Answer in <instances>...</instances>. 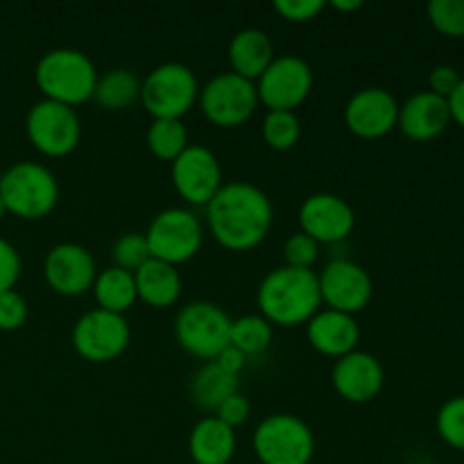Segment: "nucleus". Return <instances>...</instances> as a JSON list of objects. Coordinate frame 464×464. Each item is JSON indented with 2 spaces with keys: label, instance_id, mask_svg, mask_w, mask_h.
Returning <instances> with one entry per match:
<instances>
[{
  "label": "nucleus",
  "instance_id": "1",
  "mask_svg": "<svg viewBox=\"0 0 464 464\" xmlns=\"http://www.w3.org/2000/svg\"><path fill=\"white\" fill-rule=\"evenodd\" d=\"M272 208L263 188L249 181L222 184L216 198L207 204V222L213 238L231 252L254 249L270 234Z\"/></svg>",
  "mask_w": 464,
  "mask_h": 464
},
{
  "label": "nucleus",
  "instance_id": "2",
  "mask_svg": "<svg viewBox=\"0 0 464 464\" xmlns=\"http://www.w3.org/2000/svg\"><path fill=\"white\" fill-rule=\"evenodd\" d=\"M261 315L270 324L299 326L320 311L322 295L317 272L281 266L263 276L256 293Z\"/></svg>",
  "mask_w": 464,
  "mask_h": 464
},
{
  "label": "nucleus",
  "instance_id": "3",
  "mask_svg": "<svg viewBox=\"0 0 464 464\" xmlns=\"http://www.w3.org/2000/svg\"><path fill=\"white\" fill-rule=\"evenodd\" d=\"M98 77L95 63L91 62L89 54L75 48L48 50L34 68L36 86L44 98L68 104V107L93 98Z\"/></svg>",
  "mask_w": 464,
  "mask_h": 464
},
{
  "label": "nucleus",
  "instance_id": "4",
  "mask_svg": "<svg viewBox=\"0 0 464 464\" xmlns=\"http://www.w3.org/2000/svg\"><path fill=\"white\" fill-rule=\"evenodd\" d=\"M0 198L7 213H14L23 220H39L57 207L59 181L44 163L16 161L3 170Z\"/></svg>",
  "mask_w": 464,
  "mask_h": 464
},
{
  "label": "nucleus",
  "instance_id": "5",
  "mask_svg": "<svg viewBox=\"0 0 464 464\" xmlns=\"http://www.w3.org/2000/svg\"><path fill=\"white\" fill-rule=\"evenodd\" d=\"M252 444L261 464H311L315 456L311 426L288 412L266 417L254 430Z\"/></svg>",
  "mask_w": 464,
  "mask_h": 464
},
{
  "label": "nucleus",
  "instance_id": "6",
  "mask_svg": "<svg viewBox=\"0 0 464 464\" xmlns=\"http://www.w3.org/2000/svg\"><path fill=\"white\" fill-rule=\"evenodd\" d=\"M199 98V82L186 63L154 66L140 82V102L152 118H184Z\"/></svg>",
  "mask_w": 464,
  "mask_h": 464
},
{
  "label": "nucleus",
  "instance_id": "7",
  "mask_svg": "<svg viewBox=\"0 0 464 464\" xmlns=\"http://www.w3.org/2000/svg\"><path fill=\"white\" fill-rule=\"evenodd\" d=\"M231 317L213 302L186 304L175 317V335L195 358L216 361L231 344Z\"/></svg>",
  "mask_w": 464,
  "mask_h": 464
},
{
  "label": "nucleus",
  "instance_id": "8",
  "mask_svg": "<svg viewBox=\"0 0 464 464\" xmlns=\"http://www.w3.org/2000/svg\"><path fill=\"white\" fill-rule=\"evenodd\" d=\"M150 258L181 266L199 252L204 243V227L188 208H163L150 222L145 231Z\"/></svg>",
  "mask_w": 464,
  "mask_h": 464
},
{
  "label": "nucleus",
  "instance_id": "9",
  "mask_svg": "<svg viewBox=\"0 0 464 464\" xmlns=\"http://www.w3.org/2000/svg\"><path fill=\"white\" fill-rule=\"evenodd\" d=\"M199 109L218 127H236L254 116L258 107L256 82L236 72H218L199 89Z\"/></svg>",
  "mask_w": 464,
  "mask_h": 464
},
{
  "label": "nucleus",
  "instance_id": "10",
  "mask_svg": "<svg viewBox=\"0 0 464 464\" xmlns=\"http://www.w3.org/2000/svg\"><path fill=\"white\" fill-rule=\"evenodd\" d=\"M27 139L45 157H66L77 148L82 136V122L75 107L39 100L32 104L25 118Z\"/></svg>",
  "mask_w": 464,
  "mask_h": 464
},
{
  "label": "nucleus",
  "instance_id": "11",
  "mask_svg": "<svg viewBox=\"0 0 464 464\" xmlns=\"http://www.w3.org/2000/svg\"><path fill=\"white\" fill-rule=\"evenodd\" d=\"M313 91V68L297 54H281L272 59L256 80L258 102L270 111H293Z\"/></svg>",
  "mask_w": 464,
  "mask_h": 464
},
{
  "label": "nucleus",
  "instance_id": "12",
  "mask_svg": "<svg viewBox=\"0 0 464 464\" xmlns=\"http://www.w3.org/2000/svg\"><path fill=\"white\" fill-rule=\"evenodd\" d=\"M130 338L131 331L125 315L102 308L84 313L72 326V347L89 362L116 361L127 349Z\"/></svg>",
  "mask_w": 464,
  "mask_h": 464
},
{
  "label": "nucleus",
  "instance_id": "13",
  "mask_svg": "<svg viewBox=\"0 0 464 464\" xmlns=\"http://www.w3.org/2000/svg\"><path fill=\"white\" fill-rule=\"evenodd\" d=\"M172 186L195 207H207L222 188V168L207 145H188L172 161Z\"/></svg>",
  "mask_w": 464,
  "mask_h": 464
},
{
  "label": "nucleus",
  "instance_id": "14",
  "mask_svg": "<svg viewBox=\"0 0 464 464\" xmlns=\"http://www.w3.org/2000/svg\"><path fill=\"white\" fill-rule=\"evenodd\" d=\"M317 279H320V295L326 308L347 313V315L361 313L374 295L370 272L349 258L329 261Z\"/></svg>",
  "mask_w": 464,
  "mask_h": 464
},
{
  "label": "nucleus",
  "instance_id": "15",
  "mask_svg": "<svg viewBox=\"0 0 464 464\" xmlns=\"http://www.w3.org/2000/svg\"><path fill=\"white\" fill-rule=\"evenodd\" d=\"M299 227L320 245L343 243L356 227L352 204L335 193H315L299 207Z\"/></svg>",
  "mask_w": 464,
  "mask_h": 464
},
{
  "label": "nucleus",
  "instance_id": "16",
  "mask_svg": "<svg viewBox=\"0 0 464 464\" xmlns=\"http://www.w3.org/2000/svg\"><path fill=\"white\" fill-rule=\"evenodd\" d=\"M44 276L54 293L63 297H77L93 288L98 267L93 254L84 245L59 243L45 254Z\"/></svg>",
  "mask_w": 464,
  "mask_h": 464
},
{
  "label": "nucleus",
  "instance_id": "17",
  "mask_svg": "<svg viewBox=\"0 0 464 464\" xmlns=\"http://www.w3.org/2000/svg\"><path fill=\"white\" fill-rule=\"evenodd\" d=\"M399 102L388 89L367 86L353 93L344 107L349 131L361 139H381L397 127Z\"/></svg>",
  "mask_w": 464,
  "mask_h": 464
},
{
  "label": "nucleus",
  "instance_id": "18",
  "mask_svg": "<svg viewBox=\"0 0 464 464\" xmlns=\"http://www.w3.org/2000/svg\"><path fill=\"white\" fill-rule=\"evenodd\" d=\"M331 383L335 392L347 401L367 403L383 390L385 372L379 358L372 356L370 352L356 349L335 361Z\"/></svg>",
  "mask_w": 464,
  "mask_h": 464
},
{
  "label": "nucleus",
  "instance_id": "19",
  "mask_svg": "<svg viewBox=\"0 0 464 464\" xmlns=\"http://www.w3.org/2000/svg\"><path fill=\"white\" fill-rule=\"evenodd\" d=\"M306 335L315 352L338 361V358L356 352L358 343H361V326L353 315L324 308L306 322Z\"/></svg>",
  "mask_w": 464,
  "mask_h": 464
},
{
  "label": "nucleus",
  "instance_id": "20",
  "mask_svg": "<svg viewBox=\"0 0 464 464\" xmlns=\"http://www.w3.org/2000/svg\"><path fill=\"white\" fill-rule=\"evenodd\" d=\"M451 122L449 100L420 91L411 95L403 104H399V130L412 140H433L442 134Z\"/></svg>",
  "mask_w": 464,
  "mask_h": 464
},
{
  "label": "nucleus",
  "instance_id": "21",
  "mask_svg": "<svg viewBox=\"0 0 464 464\" xmlns=\"http://www.w3.org/2000/svg\"><path fill=\"white\" fill-rule=\"evenodd\" d=\"M227 57H229L231 72L256 82L275 59V48H272L270 36L261 27H245L234 34Z\"/></svg>",
  "mask_w": 464,
  "mask_h": 464
},
{
  "label": "nucleus",
  "instance_id": "22",
  "mask_svg": "<svg viewBox=\"0 0 464 464\" xmlns=\"http://www.w3.org/2000/svg\"><path fill=\"white\" fill-rule=\"evenodd\" d=\"M188 453L195 464H229L236 453V433L218 417H204L188 435Z\"/></svg>",
  "mask_w": 464,
  "mask_h": 464
},
{
  "label": "nucleus",
  "instance_id": "23",
  "mask_svg": "<svg viewBox=\"0 0 464 464\" xmlns=\"http://www.w3.org/2000/svg\"><path fill=\"white\" fill-rule=\"evenodd\" d=\"M134 281L139 299L152 308L172 306L181 295V276L177 267L157 258L143 263L134 272Z\"/></svg>",
  "mask_w": 464,
  "mask_h": 464
},
{
  "label": "nucleus",
  "instance_id": "24",
  "mask_svg": "<svg viewBox=\"0 0 464 464\" xmlns=\"http://www.w3.org/2000/svg\"><path fill=\"white\" fill-rule=\"evenodd\" d=\"M93 295L95 302H98V308L122 315L139 299V295H136L134 272H127L116 266L98 272V276L93 281Z\"/></svg>",
  "mask_w": 464,
  "mask_h": 464
},
{
  "label": "nucleus",
  "instance_id": "25",
  "mask_svg": "<svg viewBox=\"0 0 464 464\" xmlns=\"http://www.w3.org/2000/svg\"><path fill=\"white\" fill-rule=\"evenodd\" d=\"M236 392H238V376L222 370L216 361L199 367L190 381V397L204 411H218L220 403Z\"/></svg>",
  "mask_w": 464,
  "mask_h": 464
},
{
  "label": "nucleus",
  "instance_id": "26",
  "mask_svg": "<svg viewBox=\"0 0 464 464\" xmlns=\"http://www.w3.org/2000/svg\"><path fill=\"white\" fill-rule=\"evenodd\" d=\"M140 98V80L130 68H111L98 77L93 100L107 111H122Z\"/></svg>",
  "mask_w": 464,
  "mask_h": 464
},
{
  "label": "nucleus",
  "instance_id": "27",
  "mask_svg": "<svg viewBox=\"0 0 464 464\" xmlns=\"http://www.w3.org/2000/svg\"><path fill=\"white\" fill-rule=\"evenodd\" d=\"M188 145V131L179 118H154L148 130V148L154 157L175 161Z\"/></svg>",
  "mask_w": 464,
  "mask_h": 464
},
{
  "label": "nucleus",
  "instance_id": "28",
  "mask_svg": "<svg viewBox=\"0 0 464 464\" xmlns=\"http://www.w3.org/2000/svg\"><path fill=\"white\" fill-rule=\"evenodd\" d=\"M272 343V324L266 317L258 315H243L231 322V347L243 352L245 356H261L267 352Z\"/></svg>",
  "mask_w": 464,
  "mask_h": 464
},
{
  "label": "nucleus",
  "instance_id": "29",
  "mask_svg": "<svg viewBox=\"0 0 464 464\" xmlns=\"http://www.w3.org/2000/svg\"><path fill=\"white\" fill-rule=\"evenodd\" d=\"M261 131L272 150L285 152L297 145L299 136H302V122L295 111H267L263 118Z\"/></svg>",
  "mask_w": 464,
  "mask_h": 464
},
{
  "label": "nucleus",
  "instance_id": "30",
  "mask_svg": "<svg viewBox=\"0 0 464 464\" xmlns=\"http://www.w3.org/2000/svg\"><path fill=\"white\" fill-rule=\"evenodd\" d=\"M438 433L449 447L464 451V394L449 399L438 412Z\"/></svg>",
  "mask_w": 464,
  "mask_h": 464
},
{
  "label": "nucleus",
  "instance_id": "31",
  "mask_svg": "<svg viewBox=\"0 0 464 464\" xmlns=\"http://www.w3.org/2000/svg\"><path fill=\"white\" fill-rule=\"evenodd\" d=\"M113 266L122 267L127 272H136L143 263L150 261V249L148 240H145V234H136V231H130V234H122L121 238L113 243L111 247Z\"/></svg>",
  "mask_w": 464,
  "mask_h": 464
},
{
  "label": "nucleus",
  "instance_id": "32",
  "mask_svg": "<svg viewBox=\"0 0 464 464\" xmlns=\"http://www.w3.org/2000/svg\"><path fill=\"white\" fill-rule=\"evenodd\" d=\"M429 18L438 32L447 36H464V0H433Z\"/></svg>",
  "mask_w": 464,
  "mask_h": 464
},
{
  "label": "nucleus",
  "instance_id": "33",
  "mask_svg": "<svg viewBox=\"0 0 464 464\" xmlns=\"http://www.w3.org/2000/svg\"><path fill=\"white\" fill-rule=\"evenodd\" d=\"M317 256H320V243L313 240L311 236L304 231H295L284 245V258L285 266L302 267V270H313Z\"/></svg>",
  "mask_w": 464,
  "mask_h": 464
},
{
  "label": "nucleus",
  "instance_id": "34",
  "mask_svg": "<svg viewBox=\"0 0 464 464\" xmlns=\"http://www.w3.org/2000/svg\"><path fill=\"white\" fill-rule=\"evenodd\" d=\"M27 320V302L16 290L0 293V331H16Z\"/></svg>",
  "mask_w": 464,
  "mask_h": 464
},
{
  "label": "nucleus",
  "instance_id": "35",
  "mask_svg": "<svg viewBox=\"0 0 464 464\" xmlns=\"http://www.w3.org/2000/svg\"><path fill=\"white\" fill-rule=\"evenodd\" d=\"M21 267L23 263L18 249L7 238L0 236V293L12 290L16 285L18 276H21Z\"/></svg>",
  "mask_w": 464,
  "mask_h": 464
},
{
  "label": "nucleus",
  "instance_id": "36",
  "mask_svg": "<svg viewBox=\"0 0 464 464\" xmlns=\"http://www.w3.org/2000/svg\"><path fill=\"white\" fill-rule=\"evenodd\" d=\"M275 9L285 21L304 23L315 18L324 9V3L322 0H276Z\"/></svg>",
  "mask_w": 464,
  "mask_h": 464
},
{
  "label": "nucleus",
  "instance_id": "37",
  "mask_svg": "<svg viewBox=\"0 0 464 464\" xmlns=\"http://www.w3.org/2000/svg\"><path fill=\"white\" fill-rule=\"evenodd\" d=\"M249 412H252L249 399L245 394L236 392L220 403V408L216 411V417L220 421H225L227 426H231V429H236V426H243L247 421Z\"/></svg>",
  "mask_w": 464,
  "mask_h": 464
},
{
  "label": "nucleus",
  "instance_id": "38",
  "mask_svg": "<svg viewBox=\"0 0 464 464\" xmlns=\"http://www.w3.org/2000/svg\"><path fill=\"white\" fill-rule=\"evenodd\" d=\"M462 75L456 71L453 66H449V63H440V66H435L433 71H430L429 75V86H430V93L440 95V98L449 100L451 98L453 91L458 89V84H460Z\"/></svg>",
  "mask_w": 464,
  "mask_h": 464
},
{
  "label": "nucleus",
  "instance_id": "39",
  "mask_svg": "<svg viewBox=\"0 0 464 464\" xmlns=\"http://www.w3.org/2000/svg\"><path fill=\"white\" fill-rule=\"evenodd\" d=\"M216 362H218V365H220L225 372H229V374L238 376L240 372H243L245 362H247V356H245L243 352H238V349L231 347V344H229V347H227L225 352H222L220 356L216 358Z\"/></svg>",
  "mask_w": 464,
  "mask_h": 464
},
{
  "label": "nucleus",
  "instance_id": "40",
  "mask_svg": "<svg viewBox=\"0 0 464 464\" xmlns=\"http://www.w3.org/2000/svg\"><path fill=\"white\" fill-rule=\"evenodd\" d=\"M449 111H451V121H456L464 130V77L458 89L451 93V98H449Z\"/></svg>",
  "mask_w": 464,
  "mask_h": 464
},
{
  "label": "nucleus",
  "instance_id": "41",
  "mask_svg": "<svg viewBox=\"0 0 464 464\" xmlns=\"http://www.w3.org/2000/svg\"><path fill=\"white\" fill-rule=\"evenodd\" d=\"M334 5L335 9H338V12H353V9H361L362 7V3L361 0H334Z\"/></svg>",
  "mask_w": 464,
  "mask_h": 464
},
{
  "label": "nucleus",
  "instance_id": "42",
  "mask_svg": "<svg viewBox=\"0 0 464 464\" xmlns=\"http://www.w3.org/2000/svg\"><path fill=\"white\" fill-rule=\"evenodd\" d=\"M5 213H7V208H5L3 198H0V220H3V218H5Z\"/></svg>",
  "mask_w": 464,
  "mask_h": 464
},
{
  "label": "nucleus",
  "instance_id": "43",
  "mask_svg": "<svg viewBox=\"0 0 464 464\" xmlns=\"http://www.w3.org/2000/svg\"><path fill=\"white\" fill-rule=\"evenodd\" d=\"M0 177H3V166H0Z\"/></svg>",
  "mask_w": 464,
  "mask_h": 464
}]
</instances>
